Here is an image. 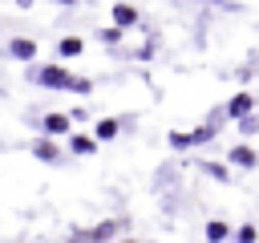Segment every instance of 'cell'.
Listing matches in <instances>:
<instances>
[{
  "mask_svg": "<svg viewBox=\"0 0 259 243\" xmlns=\"http://www.w3.org/2000/svg\"><path fill=\"white\" fill-rule=\"evenodd\" d=\"M28 81H32V85H45V89H65V93H89V89H93L89 77H77V73H69L65 65H40V69L28 73Z\"/></svg>",
  "mask_w": 259,
  "mask_h": 243,
  "instance_id": "1",
  "label": "cell"
},
{
  "mask_svg": "<svg viewBox=\"0 0 259 243\" xmlns=\"http://www.w3.org/2000/svg\"><path fill=\"white\" fill-rule=\"evenodd\" d=\"M214 138V122H206V126H198V130H174L170 134V146L174 150H190V146H202V142H210Z\"/></svg>",
  "mask_w": 259,
  "mask_h": 243,
  "instance_id": "2",
  "label": "cell"
},
{
  "mask_svg": "<svg viewBox=\"0 0 259 243\" xmlns=\"http://www.w3.org/2000/svg\"><path fill=\"white\" fill-rule=\"evenodd\" d=\"M130 231V219H105L97 227H77V239H117Z\"/></svg>",
  "mask_w": 259,
  "mask_h": 243,
  "instance_id": "3",
  "label": "cell"
},
{
  "mask_svg": "<svg viewBox=\"0 0 259 243\" xmlns=\"http://www.w3.org/2000/svg\"><path fill=\"white\" fill-rule=\"evenodd\" d=\"M69 126H73V117H69V113H45V117H40V130H45L49 138H65V134H69Z\"/></svg>",
  "mask_w": 259,
  "mask_h": 243,
  "instance_id": "4",
  "label": "cell"
},
{
  "mask_svg": "<svg viewBox=\"0 0 259 243\" xmlns=\"http://www.w3.org/2000/svg\"><path fill=\"white\" fill-rule=\"evenodd\" d=\"M32 158H40V162H61V146H57L53 138H36V142H32Z\"/></svg>",
  "mask_w": 259,
  "mask_h": 243,
  "instance_id": "5",
  "label": "cell"
},
{
  "mask_svg": "<svg viewBox=\"0 0 259 243\" xmlns=\"http://www.w3.org/2000/svg\"><path fill=\"white\" fill-rule=\"evenodd\" d=\"M8 53H12L16 61H32V57H36V40H28V36H12V40H8Z\"/></svg>",
  "mask_w": 259,
  "mask_h": 243,
  "instance_id": "6",
  "label": "cell"
},
{
  "mask_svg": "<svg viewBox=\"0 0 259 243\" xmlns=\"http://www.w3.org/2000/svg\"><path fill=\"white\" fill-rule=\"evenodd\" d=\"M255 109V97L243 89V93H235L231 101H227V117H243V113H251Z\"/></svg>",
  "mask_w": 259,
  "mask_h": 243,
  "instance_id": "7",
  "label": "cell"
},
{
  "mask_svg": "<svg viewBox=\"0 0 259 243\" xmlns=\"http://www.w3.org/2000/svg\"><path fill=\"white\" fill-rule=\"evenodd\" d=\"M227 158H231V162H235V166H243V170H251V166H255V162H259V158H255V150H251V146H247V142H239V146H235V150H231V154H227Z\"/></svg>",
  "mask_w": 259,
  "mask_h": 243,
  "instance_id": "8",
  "label": "cell"
},
{
  "mask_svg": "<svg viewBox=\"0 0 259 243\" xmlns=\"http://www.w3.org/2000/svg\"><path fill=\"white\" fill-rule=\"evenodd\" d=\"M113 24H117V28H134V24H138V8H130V4H113Z\"/></svg>",
  "mask_w": 259,
  "mask_h": 243,
  "instance_id": "9",
  "label": "cell"
},
{
  "mask_svg": "<svg viewBox=\"0 0 259 243\" xmlns=\"http://www.w3.org/2000/svg\"><path fill=\"white\" fill-rule=\"evenodd\" d=\"M69 150H73V154H93L97 142H93L89 134H73V138H69Z\"/></svg>",
  "mask_w": 259,
  "mask_h": 243,
  "instance_id": "10",
  "label": "cell"
},
{
  "mask_svg": "<svg viewBox=\"0 0 259 243\" xmlns=\"http://www.w3.org/2000/svg\"><path fill=\"white\" fill-rule=\"evenodd\" d=\"M117 130H121V122H117V117H105V122H97V138H101V142L117 138Z\"/></svg>",
  "mask_w": 259,
  "mask_h": 243,
  "instance_id": "11",
  "label": "cell"
},
{
  "mask_svg": "<svg viewBox=\"0 0 259 243\" xmlns=\"http://www.w3.org/2000/svg\"><path fill=\"white\" fill-rule=\"evenodd\" d=\"M198 170H202V174H210V178H219V182H231V174H227V166H223V162H198Z\"/></svg>",
  "mask_w": 259,
  "mask_h": 243,
  "instance_id": "12",
  "label": "cell"
},
{
  "mask_svg": "<svg viewBox=\"0 0 259 243\" xmlns=\"http://www.w3.org/2000/svg\"><path fill=\"white\" fill-rule=\"evenodd\" d=\"M227 235H231V227H227L223 219H210V223H206V239H210V243H219V239H227Z\"/></svg>",
  "mask_w": 259,
  "mask_h": 243,
  "instance_id": "13",
  "label": "cell"
},
{
  "mask_svg": "<svg viewBox=\"0 0 259 243\" xmlns=\"http://www.w3.org/2000/svg\"><path fill=\"white\" fill-rule=\"evenodd\" d=\"M57 53H61V57H77V53H81V36H61Z\"/></svg>",
  "mask_w": 259,
  "mask_h": 243,
  "instance_id": "14",
  "label": "cell"
},
{
  "mask_svg": "<svg viewBox=\"0 0 259 243\" xmlns=\"http://www.w3.org/2000/svg\"><path fill=\"white\" fill-rule=\"evenodd\" d=\"M97 36H101V40H105V45H117V40H121V28H101V32H97Z\"/></svg>",
  "mask_w": 259,
  "mask_h": 243,
  "instance_id": "15",
  "label": "cell"
},
{
  "mask_svg": "<svg viewBox=\"0 0 259 243\" xmlns=\"http://www.w3.org/2000/svg\"><path fill=\"white\" fill-rule=\"evenodd\" d=\"M255 235H259L255 227H239V231H235V239H239V243H255Z\"/></svg>",
  "mask_w": 259,
  "mask_h": 243,
  "instance_id": "16",
  "label": "cell"
},
{
  "mask_svg": "<svg viewBox=\"0 0 259 243\" xmlns=\"http://www.w3.org/2000/svg\"><path fill=\"white\" fill-rule=\"evenodd\" d=\"M239 126H243V134H255V130H259V122H255L251 113H243V117H239Z\"/></svg>",
  "mask_w": 259,
  "mask_h": 243,
  "instance_id": "17",
  "label": "cell"
},
{
  "mask_svg": "<svg viewBox=\"0 0 259 243\" xmlns=\"http://www.w3.org/2000/svg\"><path fill=\"white\" fill-rule=\"evenodd\" d=\"M16 4H20V8H32V0H16Z\"/></svg>",
  "mask_w": 259,
  "mask_h": 243,
  "instance_id": "18",
  "label": "cell"
},
{
  "mask_svg": "<svg viewBox=\"0 0 259 243\" xmlns=\"http://www.w3.org/2000/svg\"><path fill=\"white\" fill-rule=\"evenodd\" d=\"M57 4H77V0H57Z\"/></svg>",
  "mask_w": 259,
  "mask_h": 243,
  "instance_id": "19",
  "label": "cell"
},
{
  "mask_svg": "<svg viewBox=\"0 0 259 243\" xmlns=\"http://www.w3.org/2000/svg\"><path fill=\"white\" fill-rule=\"evenodd\" d=\"M219 4H227V0H219Z\"/></svg>",
  "mask_w": 259,
  "mask_h": 243,
  "instance_id": "20",
  "label": "cell"
}]
</instances>
